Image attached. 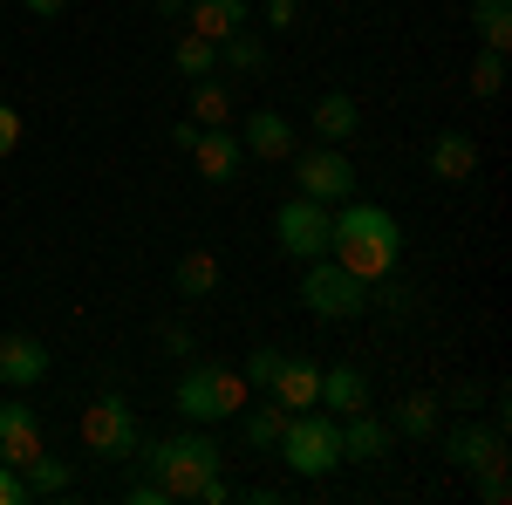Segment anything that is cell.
<instances>
[{"mask_svg":"<svg viewBox=\"0 0 512 505\" xmlns=\"http://www.w3.org/2000/svg\"><path fill=\"white\" fill-rule=\"evenodd\" d=\"M164 349L178 355V362H192V355H198V342H192V328H164Z\"/></svg>","mask_w":512,"mask_h":505,"instance_id":"34","label":"cell"},{"mask_svg":"<svg viewBox=\"0 0 512 505\" xmlns=\"http://www.w3.org/2000/svg\"><path fill=\"white\" fill-rule=\"evenodd\" d=\"M274 458L294 478H328V471L342 465V417H328V410H287V430H280Z\"/></svg>","mask_w":512,"mask_h":505,"instance_id":"4","label":"cell"},{"mask_svg":"<svg viewBox=\"0 0 512 505\" xmlns=\"http://www.w3.org/2000/svg\"><path fill=\"white\" fill-rule=\"evenodd\" d=\"M130 505H171V492H164L158 478H137V485H130Z\"/></svg>","mask_w":512,"mask_h":505,"instance_id":"33","label":"cell"},{"mask_svg":"<svg viewBox=\"0 0 512 505\" xmlns=\"http://www.w3.org/2000/svg\"><path fill=\"white\" fill-rule=\"evenodd\" d=\"M451 403H458V410H478V403H485V389H478V383H458V389H451Z\"/></svg>","mask_w":512,"mask_h":505,"instance_id":"36","label":"cell"},{"mask_svg":"<svg viewBox=\"0 0 512 505\" xmlns=\"http://www.w3.org/2000/svg\"><path fill=\"white\" fill-rule=\"evenodd\" d=\"M437 424H444V396L437 389H410L403 403H396V417H390V430H403V437H437Z\"/></svg>","mask_w":512,"mask_h":505,"instance_id":"20","label":"cell"},{"mask_svg":"<svg viewBox=\"0 0 512 505\" xmlns=\"http://www.w3.org/2000/svg\"><path fill=\"white\" fill-rule=\"evenodd\" d=\"M178 417L185 424H226V417H239L246 403H253V383L239 376V369H226V362H192L185 376H178Z\"/></svg>","mask_w":512,"mask_h":505,"instance_id":"3","label":"cell"},{"mask_svg":"<svg viewBox=\"0 0 512 505\" xmlns=\"http://www.w3.org/2000/svg\"><path fill=\"white\" fill-rule=\"evenodd\" d=\"M267 28H294V0H267Z\"/></svg>","mask_w":512,"mask_h":505,"instance_id":"35","label":"cell"},{"mask_svg":"<svg viewBox=\"0 0 512 505\" xmlns=\"http://www.w3.org/2000/svg\"><path fill=\"white\" fill-rule=\"evenodd\" d=\"M171 62H178V76H219V41H205V35H178V48H171Z\"/></svg>","mask_w":512,"mask_h":505,"instance_id":"25","label":"cell"},{"mask_svg":"<svg viewBox=\"0 0 512 505\" xmlns=\"http://www.w3.org/2000/svg\"><path fill=\"white\" fill-rule=\"evenodd\" d=\"M69 485H76V465H69V458H48V451H41L35 465H28V492H48V499H55V492H69Z\"/></svg>","mask_w":512,"mask_h":505,"instance_id":"27","label":"cell"},{"mask_svg":"<svg viewBox=\"0 0 512 505\" xmlns=\"http://www.w3.org/2000/svg\"><path fill=\"white\" fill-rule=\"evenodd\" d=\"M308 130H315L321 144H349V137H362V103L342 96V89H328L315 103V117H308Z\"/></svg>","mask_w":512,"mask_h":505,"instance_id":"18","label":"cell"},{"mask_svg":"<svg viewBox=\"0 0 512 505\" xmlns=\"http://www.w3.org/2000/svg\"><path fill=\"white\" fill-rule=\"evenodd\" d=\"M280 355H287V349H253V355H246V369H239V376H246L253 389H267V383H274V369H280Z\"/></svg>","mask_w":512,"mask_h":505,"instance_id":"30","label":"cell"},{"mask_svg":"<svg viewBox=\"0 0 512 505\" xmlns=\"http://www.w3.org/2000/svg\"><path fill=\"white\" fill-rule=\"evenodd\" d=\"M192 123L198 130H226V123H233V89H226L219 76L192 82Z\"/></svg>","mask_w":512,"mask_h":505,"instance_id":"21","label":"cell"},{"mask_svg":"<svg viewBox=\"0 0 512 505\" xmlns=\"http://www.w3.org/2000/svg\"><path fill=\"white\" fill-rule=\"evenodd\" d=\"M239 151L280 164V157L294 151V123L280 117V110H253V117H246V130H239Z\"/></svg>","mask_w":512,"mask_h":505,"instance_id":"19","label":"cell"},{"mask_svg":"<svg viewBox=\"0 0 512 505\" xmlns=\"http://www.w3.org/2000/svg\"><path fill=\"white\" fill-rule=\"evenodd\" d=\"M198 164V178L205 185H233L239 164H246V151H239V130H198V144L185 151Z\"/></svg>","mask_w":512,"mask_h":505,"instance_id":"12","label":"cell"},{"mask_svg":"<svg viewBox=\"0 0 512 505\" xmlns=\"http://www.w3.org/2000/svg\"><path fill=\"white\" fill-rule=\"evenodd\" d=\"M35 492H28V471H14V465H0V505H28Z\"/></svg>","mask_w":512,"mask_h":505,"instance_id":"31","label":"cell"},{"mask_svg":"<svg viewBox=\"0 0 512 505\" xmlns=\"http://www.w3.org/2000/svg\"><path fill=\"white\" fill-rule=\"evenodd\" d=\"M137 444H144V424H137V410H130L123 396H96V403L82 410V451H89V458L123 465V458H137Z\"/></svg>","mask_w":512,"mask_h":505,"instance_id":"6","label":"cell"},{"mask_svg":"<svg viewBox=\"0 0 512 505\" xmlns=\"http://www.w3.org/2000/svg\"><path fill=\"white\" fill-rule=\"evenodd\" d=\"M287 164H294V185H301V198H321V205H342V198H355V164H349V151L342 144H294L287 151Z\"/></svg>","mask_w":512,"mask_h":505,"instance_id":"7","label":"cell"},{"mask_svg":"<svg viewBox=\"0 0 512 505\" xmlns=\"http://www.w3.org/2000/svg\"><path fill=\"white\" fill-rule=\"evenodd\" d=\"M328 226H335V212H328L321 198H301V192H294V198H287V205L274 212V239H280V253H287V260H301V267L328 253Z\"/></svg>","mask_w":512,"mask_h":505,"instance_id":"8","label":"cell"},{"mask_svg":"<svg viewBox=\"0 0 512 505\" xmlns=\"http://www.w3.org/2000/svg\"><path fill=\"white\" fill-rule=\"evenodd\" d=\"M431 178L437 185H472L478 178V137L472 130H437L431 137Z\"/></svg>","mask_w":512,"mask_h":505,"instance_id":"13","label":"cell"},{"mask_svg":"<svg viewBox=\"0 0 512 505\" xmlns=\"http://www.w3.org/2000/svg\"><path fill=\"white\" fill-rule=\"evenodd\" d=\"M219 69H226V76H260V69H267V41L253 35V28L226 35L219 41Z\"/></svg>","mask_w":512,"mask_h":505,"instance_id":"22","label":"cell"},{"mask_svg":"<svg viewBox=\"0 0 512 505\" xmlns=\"http://www.w3.org/2000/svg\"><path fill=\"white\" fill-rule=\"evenodd\" d=\"M21 7H28V14H41V21H48V14H62V7H69V0H21Z\"/></svg>","mask_w":512,"mask_h":505,"instance_id":"37","label":"cell"},{"mask_svg":"<svg viewBox=\"0 0 512 505\" xmlns=\"http://www.w3.org/2000/svg\"><path fill=\"white\" fill-rule=\"evenodd\" d=\"M48 362H55V355L41 349L35 335H0V383L7 389H35L41 376H48Z\"/></svg>","mask_w":512,"mask_h":505,"instance_id":"14","label":"cell"},{"mask_svg":"<svg viewBox=\"0 0 512 505\" xmlns=\"http://www.w3.org/2000/svg\"><path fill=\"white\" fill-rule=\"evenodd\" d=\"M321 410H328V417H355V410H369V376H362L355 362L321 369Z\"/></svg>","mask_w":512,"mask_h":505,"instance_id":"17","label":"cell"},{"mask_svg":"<svg viewBox=\"0 0 512 505\" xmlns=\"http://www.w3.org/2000/svg\"><path fill=\"white\" fill-rule=\"evenodd\" d=\"M472 28H478L485 48L506 55V48H512V0H472Z\"/></svg>","mask_w":512,"mask_h":505,"instance_id":"24","label":"cell"},{"mask_svg":"<svg viewBox=\"0 0 512 505\" xmlns=\"http://www.w3.org/2000/svg\"><path fill=\"white\" fill-rule=\"evenodd\" d=\"M137 451H144V471L158 478L171 499H198V485L226 465V458H219V444L205 437V424L185 430V437H144Z\"/></svg>","mask_w":512,"mask_h":505,"instance_id":"2","label":"cell"},{"mask_svg":"<svg viewBox=\"0 0 512 505\" xmlns=\"http://www.w3.org/2000/svg\"><path fill=\"white\" fill-rule=\"evenodd\" d=\"M301 308L315 314V321H355V314L369 308V280H355L342 260H308L301 267Z\"/></svg>","mask_w":512,"mask_h":505,"instance_id":"5","label":"cell"},{"mask_svg":"<svg viewBox=\"0 0 512 505\" xmlns=\"http://www.w3.org/2000/svg\"><path fill=\"white\" fill-rule=\"evenodd\" d=\"M267 396H274L280 410H321V362H308V355H280Z\"/></svg>","mask_w":512,"mask_h":505,"instance_id":"11","label":"cell"},{"mask_svg":"<svg viewBox=\"0 0 512 505\" xmlns=\"http://www.w3.org/2000/svg\"><path fill=\"white\" fill-rule=\"evenodd\" d=\"M506 89V55L499 48H478L472 55V96H499Z\"/></svg>","mask_w":512,"mask_h":505,"instance_id":"28","label":"cell"},{"mask_svg":"<svg viewBox=\"0 0 512 505\" xmlns=\"http://www.w3.org/2000/svg\"><path fill=\"white\" fill-rule=\"evenodd\" d=\"M472 478H478V499H485V505H506V499H512V478H506V458H492V465H478Z\"/></svg>","mask_w":512,"mask_h":505,"instance_id":"29","label":"cell"},{"mask_svg":"<svg viewBox=\"0 0 512 505\" xmlns=\"http://www.w3.org/2000/svg\"><path fill=\"white\" fill-rule=\"evenodd\" d=\"M328 260H342L355 280H390L396 260H403V226H396L383 205H369V198H342V212H335V226H328Z\"/></svg>","mask_w":512,"mask_h":505,"instance_id":"1","label":"cell"},{"mask_svg":"<svg viewBox=\"0 0 512 505\" xmlns=\"http://www.w3.org/2000/svg\"><path fill=\"white\" fill-rule=\"evenodd\" d=\"M41 451H48V444H41V417H35V403H0V465L28 471Z\"/></svg>","mask_w":512,"mask_h":505,"instance_id":"9","label":"cell"},{"mask_svg":"<svg viewBox=\"0 0 512 505\" xmlns=\"http://www.w3.org/2000/svg\"><path fill=\"white\" fill-rule=\"evenodd\" d=\"M444 458L458 471H478V465H492V458H506V437H499V424H478L472 410H465V424L444 430Z\"/></svg>","mask_w":512,"mask_h":505,"instance_id":"10","label":"cell"},{"mask_svg":"<svg viewBox=\"0 0 512 505\" xmlns=\"http://www.w3.org/2000/svg\"><path fill=\"white\" fill-rule=\"evenodd\" d=\"M14 144H21V110L0 103V157H14Z\"/></svg>","mask_w":512,"mask_h":505,"instance_id":"32","label":"cell"},{"mask_svg":"<svg viewBox=\"0 0 512 505\" xmlns=\"http://www.w3.org/2000/svg\"><path fill=\"white\" fill-rule=\"evenodd\" d=\"M185 21H192V35L226 41V35H239V28H253V7H246V0H185Z\"/></svg>","mask_w":512,"mask_h":505,"instance_id":"16","label":"cell"},{"mask_svg":"<svg viewBox=\"0 0 512 505\" xmlns=\"http://www.w3.org/2000/svg\"><path fill=\"white\" fill-rule=\"evenodd\" d=\"M171 280H178V294H185V301H205V294L219 287V260L198 246V253H185V260H178V273H171Z\"/></svg>","mask_w":512,"mask_h":505,"instance_id":"26","label":"cell"},{"mask_svg":"<svg viewBox=\"0 0 512 505\" xmlns=\"http://www.w3.org/2000/svg\"><path fill=\"white\" fill-rule=\"evenodd\" d=\"M383 458H390V424L369 410L342 417V465H383Z\"/></svg>","mask_w":512,"mask_h":505,"instance_id":"15","label":"cell"},{"mask_svg":"<svg viewBox=\"0 0 512 505\" xmlns=\"http://www.w3.org/2000/svg\"><path fill=\"white\" fill-rule=\"evenodd\" d=\"M280 430H287V410H280V403H253V410H239V437H246L253 451H274Z\"/></svg>","mask_w":512,"mask_h":505,"instance_id":"23","label":"cell"}]
</instances>
